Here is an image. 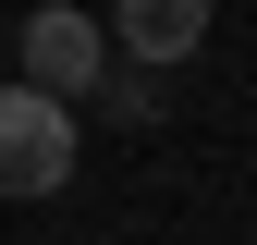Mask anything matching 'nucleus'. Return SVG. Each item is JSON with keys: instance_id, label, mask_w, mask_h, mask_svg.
<instances>
[{"instance_id": "obj_1", "label": "nucleus", "mask_w": 257, "mask_h": 245, "mask_svg": "<svg viewBox=\"0 0 257 245\" xmlns=\"http://www.w3.org/2000/svg\"><path fill=\"white\" fill-rule=\"evenodd\" d=\"M74 184V110L37 98V86H0V196H61Z\"/></svg>"}, {"instance_id": "obj_2", "label": "nucleus", "mask_w": 257, "mask_h": 245, "mask_svg": "<svg viewBox=\"0 0 257 245\" xmlns=\"http://www.w3.org/2000/svg\"><path fill=\"white\" fill-rule=\"evenodd\" d=\"M13 86H37V98H98L110 86V37H98V13H74V0H49V13H25V74Z\"/></svg>"}, {"instance_id": "obj_3", "label": "nucleus", "mask_w": 257, "mask_h": 245, "mask_svg": "<svg viewBox=\"0 0 257 245\" xmlns=\"http://www.w3.org/2000/svg\"><path fill=\"white\" fill-rule=\"evenodd\" d=\"M208 13H220V0H110L98 37H122V61H159V74H172V61L208 49Z\"/></svg>"}]
</instances>
